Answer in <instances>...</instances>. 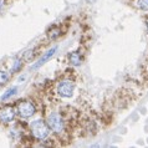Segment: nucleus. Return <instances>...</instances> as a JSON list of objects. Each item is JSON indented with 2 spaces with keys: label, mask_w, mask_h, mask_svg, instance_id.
Wrapping results in <instances>:
<instances>
[{
  "label": "nucleus",
  "mask_w": 148,
  "mask_h": 148,
  "mask_svg": "<svg viewBox=\"0 0 148 148\" xmlns=\"http://www.w3.org/2000/svg\"><path fill=\"white\" fill-rule=\"evenodd\" d=\"M30 131L32 137L38 141H45L49 138L50 136V127L47 126L46 122H44L42 120H36L32 121L30 123Z\"/></svg>",
  "instance_id": "1"
},
{
  "label": "nucleus",
  "mask_w": 148,
  "mask_h": 148,
  "mask_svg": "<svg viewBox=\"0 0 148 148\" xmlns=\"http://www.w3.org/2000/svg\"><path fill=\"white\" fill-rule=\"evenodd\" d=\"M47 126L50 130L56 134H62L66 128V122H65L62 114L59 112H52L47 116Z\"/></svg>",
  "instance_id": "2"
},
{
  "label": "nucleus",
  "mask_w": 148,
  "mask_h": 148,
  "mask_svg": "<svg viewBox=\"0 0 148 148\" xmlns=\"http://www.w3.org/2000/svg\"><path fill=\"white\" fill-rule=\"evenodd\" d=\"M73 91H75V82L70 79H64L57 85V93L64 98L72 97Z\"/></svg>",
  "instance_id": "3"
},
{
  "label": "nucleus",
  "mask_w": 148,
  "mask_h": 148,
  "mask_svg": "<svg viewBox=\"0 0 148 148\" xmlns=\"http://www.w3.org/2000/svg\"><path fill=\"white\" fill-rule=\"evenodd\" d=\"M16 108H18V113L23 118H29V117L34 116L35 112H36V107H35V105L32 103L31 101H21V102H19L18 106H16Z\"/></svg>",
  "instance_id": "4"
},
{
  "label": "nucleus",
  "mask_w": 148,
  "mask_h": 148,
  "mask_svg": "<svg viewBox=\"0 0 148 148\" xmlns=\"http://www.w3.org/2000/svg\"><path fill=\"white\" fill-rule=\"evenodd\" d=\"M15 118V110L11 106H5L0 108V122L9 123Z\"/></svg>",
  "instance_id": "5"
},
{
  "label": "nucleus",
  "mask_w": 148,
  "mask_h": 148,
  "mask_svg": "<svg viewBox=\"0 0 148 148\" xmlns=\"http://www.w3.org/2000/svg\"><path fill=\"white\" fill-rule=\"evenodd\" d=\"M57 51V46H54V47H51L50 49V50H47L46 52H45V54L42 55V56H41L40 57V59L38 60V62H36V64H34V65H32V66L30 67L31 70H36V69H39V67H41V66H42V65L44 64H46L47 62V61L49 60H50L51 59V57L52 56H54L55 55V52Z\"/></svg>",
  "instance_id": "6"
},
{
  "label": "nucleus",
  "mask_w": 148,
  "mask_h": 148,
  "mask_svg": "<svg viewBox=\"0 0 148 148\" xmlns=\"http://www.w3.org/2000/svg\"><path fill=\"white\" fill-rule=\"evenodd\" d=\"M69 61L73 66H80L82 61H84V57H82V54L80 51H73L69 55Z\"/></svg>",
  "instance_id": "7"
},
{
  "label": "nucleus",
  "mask_w": 148,
  "mask_h": 148,
  "mask_svg": "<svg viewBox=\"0 0 148 148\" xmlns=\"http://www.w3.org/2000/svg\"><path fill=\"white\" fill-rule=\"evenodd\" d=\"M61 36V29L60 26H51L50 29H49V31H47V39L49 40H51V41H54V40H57Z\"/></svg>",
  "instance_id": "8"
},
{
  "label": "nucleus",
  "mask_w": 148,
  "mask_h": 148,
  "mask_svg": "<svg viewBox=\"0 0 148 148\" xmlns=\"http://www.w3.org/2000/svg\"><path fill=\"white\" fill-rule=\"evenodd\" d=\"M36 49H31V50H27L26 52H24V56H23V59L24 61H26V62H29V61H32L34 60V57L36 56Z\"/></svg>",
  "instance_id": "9"
},
{
  "label": "nucleus",
  "mask_w": 148,
  "mask_h": 148,
  "mask_svg": "<svg viewBox=\"0 0 148 148\" xmlns=\"http://www.w3.org/2000/svg\"><path fill=\"white\" fill-rule=\"evenodd\" d=\"M16 91H18V87H11V88H9L8 91L5 92L1 96V101H6V100H9L10 97H13L14 95L16 93Z\"/></svg>",
  "instance_id": "10"
},
{
  "label": "nucleus",
  "mask_w": 148,
  "mask_h": 148,
  "mask_svg": "<svg viewBox=\"0 0 148 148\" xmlns=\"http://www.w3.org/2000/svg\"><path fill=\"white\" fill-rule=\"evenodd\" d=\"M134 5L143 11H148V0H136Z\"/></svg>",
  "instance_id": "11"
},
{
  "label": "nucleus",
  "mask_w": 148,
  "mask_h": 148,
  "mask_svg": "<svg viewBox=\"0 0 148 148\" xmlns=\"http://www.w3.org/2000/svg\"><path fill=\"white\" fill-rule=\"evenodd\" d=\"M10 79V73L5 71H0V86L5 85Z\"/></svg>",
  "instance_id": "12"
},
{
  "label": "nucleus",
  "mask_w": 148,
  "mask_h": 148,
  "mask_svg": "<svg viewBox=\"0 0 148 148\" xmlns=\"http://www.w3.org/2000/svg\"><path fill=\"white\" fill-rule=\"evenodd\" d=\"M21 66H23V62L20 60H16L15 61V64H14V66H13V70L11 71L13 72H18V71H20V69H21Z\"/></svg>",
  "instance_id": "13"
},
{
  "label": "nucleus",
  "mask_w": 148,
  "mask_h": 148,
  "mask_svg": "<svg viewBox=\"0 0 148 148\" xmlns=\"http://www.w3.org/2000/svg\"><path fill=\"white\" fill-rule=\"evenodd\" d=\"M5 3H6V0H0V10L4 8V5H5Z\"/></svg>",
  "instance_id": "14"
},
{
  "label": "nucleus",
  "mask_w": 148,
  "mask_h": 148,
  "mask_svg": "<svg viewBox=\"0 0 148 148\" xmlns=\"http://www.w3.org/2000/svg\"><path fill=\"white\" fill-rule=\"evenodd\" d=\"M147 29H148V21H147Z\"/></svg>",
  "instance_id": "15"
}]
</instances>
